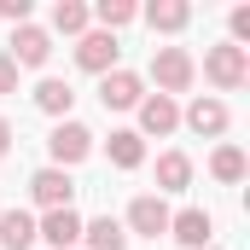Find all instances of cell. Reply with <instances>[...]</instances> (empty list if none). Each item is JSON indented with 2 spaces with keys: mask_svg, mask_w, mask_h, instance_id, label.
I'll list each match as a JSON object with an SVG mask.
<instances>
[{
  "mask_svg": "<svg viewBox=\"0 0 250 250\" xmlns=\"http://www.w3.org/2000/svg\"><path fill=\"white\" fill-rule=\"evenodd\" d=\"M209 175L227 181V187L245 181V151H239V146H215V151H209Z\"/></svg>",
  "mask_w": 250,
  "mask_h": 250,
  "instance_id": "d6986e66",
  "label": "cell"
},
{
  "mask_svg": "<svg viewBox=\"0 0 250 250\" xmlns=\"http://www.w3.org/2000/svg\"><path fill=\"white\" fill-rule=\"evenodd\" d=\"M6 59L18 64V70H41V64L53 59V35L47 29H35V23H18L12 29V53Z\"/></svg>",
  "mask_w": 250,
  "mask_h": 250,
  "instance_id": "8992f818",
  "label": "cell"
},
{
  "mask_svg": "<svg viewBox=\"0 0 250 250\" xmlns=\"http://www.w3.org/2000/svg\"><path fill=\"white\" fill-rule=\"evenodd\" d=\"M6 151H12V123L0 117V157H6Z\"/></svg>",
  "mask_w": 250,
  "mask_h": 250,
  "instance_id": "d4e9b609",
  "label": "cell"
},
{
  "mask_svg": "<svg viewBox=\"0 0 250 250\" xmlns=\"http://www.w3.org/2000/svg\"><path fill=\"white\" fill-rule=\"evenodd\" d=\"M35 239H47L53 250H76L82 245V215H76V209H47V215L35 221Z\"/></svg>",
  "mask_w": 250,
  "mask_h": 250,
  "instance_id": "9c48e42d",
  "label": "cell"
},
{
  "mask_svg": "<svg viewBox=\"0 0 250 250\" xmlns=\"http://www.w3.org/2000/svg\"><path fill=\"white\" fill-rule=\"evenodd\" d=\"M29 245H35V215L12 204V209L0 215V250H29Z\"/></svg>",
  "mask_w": 250,
  "mask_h": 250,
  "instance_id": "7c38bea8",
  "label": "cell"
},
{
  "mask_svg": "<svg viewBox=\"0 0 250 250\" xmlns=\"http://www.w3.org/2000/svg\"><path fill=\"white\" fill-rule=\"evenodd\" d=\"M99 99H105V111H134L140 99H146V82L134 76V70H111V76H99Z\"/></svg>",
  "mask_w": 250,
  "mask_h": 250,
  "instance_id": "ba28073f",
  "label": "cell"
},
{
  "mask_svg": "<svg viewBox=\"0 0 250 250\" xmlns=\"http://www.w3.org/2000/svg\"><path fill=\"white\" fill-rule=\"evenodd\" d=\"M250 41V6H233V47Z\"/></svg>",
  "mask_w": 250,
  "mask_h": 250,
  "instance_id": "603a6c76",
  "label": "cell"
},
{
  "mask_svg": "<svg viewBox=\"0 0 250 250\" xmlns=\"http://www.w3.org/2000/svg\"><path fill=\"white\" fill-rule=\"evenodd\" d=\"M29 198H35L41 209H76V181H70V169H35Z\"/></svg>",
  "mask_w": 250,
  "mask_h": 250,
  "instance_id": "5b68a950",
  "label": "cell"
},
{
  "mask_svg": "<svg viewBox=\"0 0 250 250\" xmlns=\"http://www.w3.org/2000/svg\"><path fill=\"white\" fill-rule=\"evenodd\" d=\"M146 23L163 29V35H175V29L192 23V6H187V0H151V6H146Z\"/></svg>",
  "mask_w": 250,
  "mask_h": 250,
  "instance_id": "9a60e30c",
  "label": "cell"
},
{
  "mask_svg": "<svg viewBox=\"0 0 250 250\" xmlns=\"http://www.w3.org/2000/svg\"><path fill=\"white\" fill-rule=\"evenodd\" d=\"M187 128H192V134H204V140L227 134V105H221V99H192V111H187Z\"/></svg>",
  "mask_w": 250,
  "mask_h": 250,
  "instance_id": "4fadbf2b",
  "label": "cell"
},
{
  "mask_svg": "<svg viewBox=\"0 0 250 250\" xmlns=\"http://www.w3.org/2000/svg\"><path fill=\"white\" fill-rule=\"evenodd\" d=\"M53 29L59 35H87V6L82 0H59L53 6Z\"/></svg>",
  "mask_w": 250,
  "mask_h": 250,
  "instance_id": "44dd1931",
  "label": "cell"
},
{
  "mask_svg": "<svg viewBox=\"0 0 250 250\" xmlns=\"http://www.w3.org/2000/svg\"><path fill=\"white\" fill-rule=\"evenodd\" d=\"M70 105H76V87L59 82V76H47V82L35 87V111H47V117H70Z\"/></svg>",
  "mask_w": 250,
  "mask_h": 250,
  "instance_id": "2e32d148",
  "label": "cell"
},
{
  "mask_svg": "<svg viewBox=\"0 0 250 250\" xmlns=\"http://www.w3.org/2000/svg\"><path fill=\"white\" fill-rule=\"evenodd\" d=\"M47 151H53V169H76L87 151H93V134L82 123H59L53 134H47Z\"/></svg>",
  "mask_w": 250,
  "mask_h": 250,
  "instance_id": "277c9868",
  "label": "cell"
},
{
  "mask_svg": "<svg viewBox=\"0 0 250 250\" xmlns=\"http://www.w3.org/2000/svg\"><path fill=\"white\" fill-rule=\"evenodd\" d=\"M151 76H157V93L175 99V93H187V87H192L198 64H192L187 47H157V53H151Z\"/></svg>",
  "mask_w": 250,
  "mask_h": 250,
  "instance_id": "7a4b0ae2",
  "label": "cell"
},
{
  "mask_svg": "<svg viewBox=\"0 0 250 250\" xmlns=\"http://www.w3.org/2000/svg\"><path fill=\"white\" fill-rule=\"evenodd\" d=\"M169 239H181L187 250H209L215 215H209V209H181V215H169Z\"/></svg>",
  "mask_w": 250,
  "mask_h": 250,
  "instance_id": "30bf717a",
  "label": "cell"
},
{
  "mask_svg": "<svg viewBox=\"0 0 250 250\" xmlns=\"http://www.w3.org/2000/svg\"><path fill=\"white\" fill-rule=\"evenodd\" d=\"M0 18L18 29V23H29V0H0Z\"/></svg>",
  "mask_w": 250,
  "mask_h": 250,
  "instance_id": "7402d4cb",
  "label": "cell"
},
{
  "mask_svg": "<svg viewBox=\"0 0 250 250\" xmlns=\"http://www.w3.org/2000/svg\"><path fill=\"white\" fill-rule=\"evenodd\" d=\"M117 53H123V47H117V35H105V29H87V35L76 41V64L93 70V76H111V70H117Z\"/></svg>",
  "mask_w": 250,
  "mask_h": 250,
  "instance_id": "52a82bcc",
  "label": "cell"
},
{
  "mask_svg": "<svg viewBox=\"0 0 250 250\" xmlns=\"http://www.w3.org/2000/svg\"><path fill=\"white\" fill-rule=\"evenodd\" d=\"M87 18H99V29H105V35H117V29H123V23H134L140 12H134L128 0H99V6L87 12Z\"/></svg>",
  "mask_w": 250,
  "mask_h": 250,
  "instance_id": "ffe728a7",
  "label": "cell"
},
{
  "mask_svg": "<svg viewBox=\"0 0 250 250\" xmlns=\"http://www.w3.org/2000/svg\"><path fill=\"white\" fill-rule=\"evenodd\" d=\"M192 181V157L187 151H163L157 157V192H187Z\"/></svg>",
  "mask_w": 250,
  "mask_h": 250,
  "instance_id": "ac0fdd59",
  "label": "cell"
},
{
  "mask_svg": "<svg viewBox=\"0 0 250 250\" xmlns=\"http://www.w3.org/2000/svg\"><path fill=\"white\" fill-rule=\"evenodd\" d=\"M204 76H209V82H215L221 93L245 87V82H250V47H233V41L209 47V53H204Z\"/></svg>",
  "mask_w": 250,
  "mask_h": 250,
  "instance_id": "6da1fadb",
  "label": "cell"
},
{
  "mask_svg": "<svg viewBox=\"0 0 250 250\" xmlns=\"http://www.w3.org/2000/svg\"><path fill=\"white\" fill-rule=\"evenodd\" d=\"M181 128V105L175 99H163V93H146L140 99V140L146 134H175Z\"/></svg>",
  "mask_w": 250,
  "mask_h": 250,
  "instance_id": "8fae6325",
  "label": "cell"
},
{
  "mask_svg": "<svg viewBox=\"0 0 250 250\" xmlns=\"http://www.w3.org/2000/svg\"><path fill=\"white\" fill-rule=\"evenodd\" d=\"M82 245L87 250H128V233H123V221L93 215V221H82Z\"/></svg>",
  "mask_w": 250,
  "mask_h": 250,
  "instance_id": "5bb4252c",
  "label": "cell"
},
{
  "mask_svg": "<svg viewBox=\"0 0 250 250\" xmlns=\"http://www.w3.org/2000/svg\"><path fill=\"white\" fill-rule=\"evenodd\" d=\"M105 151H111L117 169H140V163H146V140H140L134 128H117V134L105 140Z\"/></svg>",
  "mask_w": 250,
  "mask_h": 250,
  "instance_id": "e0dca14e",
  "label": "cell"
},
{
  "mask_svg": "<svg viewBox=\"0 0 250 250\" xmlns=\"http://www.w3.org/2000/svg\"><path fill=\"white\" fill-rule=\"evenodd\" d=\"M0 93H18V64L6 59V47H0Z\"/></svg>",
  "mask_w": 250,
  "mask_h": 250,
  "instance_id": "cb8c5ba5",
  "label": "cell"
},
{
  "mask_svg": "<svg viewBox=\"0 0 250 250\" xmlns=\"http://www.w3.org/2000/svg\"><path fill=\"white\" fill-rule=\"evenodd\" d=\"M123 233H140V239H169V204L157 192H140L128 204V227Z\"/></svg>",
  "mask_w": 250,
  "mask_h": 250,
  "instance_id": "3957f363",
  "label": "cell"
},
{
  "mask_svg": "<svg viewBox=\"0 0 250 250\" xmlns=\"http://www.w3.org/2000/svg\"><path fill=\"white\" fill-rule=\"evenodd\" d=\"M209 250H215V245H209Z\"/></svg>",
  "mask_w": 250,
  "mask_h": 250,
  "instance_id": "484cf974",
  "label": "cell"
}]
</instances>
